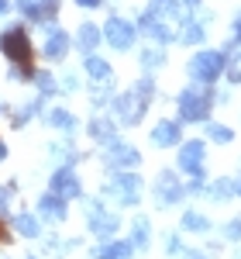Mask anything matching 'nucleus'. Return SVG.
I'll return each instance as SVG.
<instances>
[{"mask_svg": "<svg viewBox=\"0 0 241 259\" xmlns=\"http://www.w3.org/2000/svg\"><path fill=\"white\" fill-rule=\"evenodd\" d=\"M93 194L117 211H141V204L148 197V180L141 177V169H135V173H103Z\"/></svg>", "mask_w": 241, "mask_h": 259, "instance_id": "obj_1", "label": "nucleus"}, {"mask_svg": "<svg viewBox=\"0 0 241 259\" xmlns=\"http://www.w3.org/2000/svg\"><path fill=\"white\" fill-rule=\"evenodd\" d=\"M217 104H214V87L203 83H183L179 90L172 94V114L186 124V128H203L207 121L214 118Z\"/></svg>", "mask_w": 241, "mask_h": 259, "instance_id": "obj_2", "label": "nucleus"}, {"mask_svg": "<svg viewBox=\"0 0 241 259\" xmlns=\"http://www.w3.org/2000/svg\"><path fill=\"white\" fill-rule=\"evenodd\" d=\"M80 207V221H83V232L90 239H114V235H124V211L110 207L107 200H100L97 194H86L83 200H76Z\"/></svg>", "mask_w": 241, "mask_h": 259, "instance_id": "obj_3", "label": "nucleus"}, {"mask_svg": "<svg viewBox=\"0 0 241 259\" xmlns=\"http://www.w3.org/2000/svg\"><path fill=\"white\" fill-rule=\"evenodd\" d=\"M183 73L190 83H203V87H221L224 73H227V52L221 45H203L193 49L190 59L183 62Z\"/></svg>", "mask_w": 241, "mask_h": 259, "instance_id": "obj_4", "label": "nucleus"}, {"mask_svg": "<svg viewBox=\"0 0 241 259\" xmlns=\"http://www.w3.org/2000/svg\"><path fill=\"white\" fill-rule=\"evenodd\" d=\"M148 200L155 211H179L186 207V177H179L176 166H159L148 180Z\"/></svg>", "mask_w": 241, "mask_h": 259, "instance_id": "obj_5", "label": "nucleus"}, {"mask_svg": "<svg viewBox=\"0 0 241 259\" xmlns=\"http://www.w3.org/2000/svg\"><path fill=\"white\" fill-rule=\"evenodd\" d=\"M0 59L4 62H35L38 59V41L31 35V24L7 21L0 24Z\"/></svg>", "mask_w": 241, "mask_h": 259, "instance_id": "obj_6", "label": "nucleus"}, {"mask_svg": "<svg viewBox=\"0 0 241 259\" xmlns=\"http://www.w3.org/2000/svg\"><path fill=\"white\" fill-rule=\"evenodd\" d=\"M100 28H103V49H110L114 56H131L141 45L135 18H128V14H120V11H110Z\"/></svg>", "mask_w": 241, "mask_h": 259, "instance_id": "obj_7", "label": "nucleus"}, {"mask_svg": "<svg viewBox=\"0 0 241 259\" xmlns=\"http://www.w3.org/2000/svg\"><path fill=\"white\" fill-rule=\"evenodd\" d=\"M172 166L179 169V177H210V145L203 135H186L179 149L172 152Z\"/></svg>", "mask_w": 241, "mask_h": 259, "instance_id": "obj_8", "label": "nucleus"}, {"mask_svg": "<svg viewBox=\"0 0 241 259\" xmlns=\"http://www.w3.org/2000/svg\"><path fill=\"white\" fill-rule=\"evenodd\" d=\"M97 166H100V173H135L145 166V152H141L138 142L117 139L97 152Z\"/></svg>", "mask_w": 241, "mask_h": 259, "instance_id": "obj_9", "label": "nucleus"}, {"mask_svg": "<svg viewBox=\"0 0 241 259\" xmlns=\"http://www.w3.org/2000/svg\"><path fill=\"white\" fill-rule=\"evenodd\" d=\"M148 114H152V104L145 97H138L131 87H120L117 94H114V100H110V118L117 121L124 132L141 128V124L148 121Z\"/></svg>", "mask_w": 241, "mask_h": 259, "instance_id": "obj_10", "label": "nucleus"}, {"mask_svg": "<svg viewBox=\"0 0 241 259\" xmlns=\"http://www.w3.org/2000/svg\"><path fill=\"white\" fill-rule=\"evenodd\" d=\"M76 49H73V31L69 28H62V24H48V28H41V38H38V59L41 66H52V69H59L69 62Z\"/></svg>", "mask_w": 241, "mask_h": 259, "instance_id": "obj_11", "label": "nucleus"}, {"mask_svg": "<svg viewBox=\"0 0 241 259\" xmlns=\"http://www.w3.org/2000/svg\"><path fill=\"white\" fill-rule=\"evenodd\" d=\"M45 190H52L55 197L69 200V204H76V200H83L90 194L80 166H52L48 177H45Z\"/></svg>", "mask_w": 241, "mask_h": 259, "instance_id": "obj_12", "label": "nucleus"}, {"mask_svg": "<svg viewBox=\"0 0 241 259\" xmlns=\"http://www.w3.org/2000/svg\"><path fill=\"white\" fill-rule=\"evenodd\" d=\"M41 124H45L52 135H59V139H80L83 135L80 111L69 107L66 100H52V104L45 107V114H41Z\"/></svg>", "mask_w": 241, "mask_h": 259, "instance_id": "obj_13", "label": "nucleus"}, {"mask_svg": "<svg viewBox=\"0 0 241 259\" xmlns=\"http://www.w3.org/2000/svg\"><path fill=\"white\" fill-rule=\"evenodd\" d=\"M145 139H148V149H155V152H176L179 142L186 139V124L176 114H162L148 124Z\"/></svg>", "mask_w": 241, "mask_h": 259, "instance_id": "obj_14", "label": "nucleus"}, {"mask_svg": "<svg viewBox=\"0 0 241 259\" xmlns=\"http://www.w3.org/2000/svg\"><path fill=\"white\" fill-rule=\"evenodd\" d=\"M83 139L90 142V149H93V152H100V149H107V145H110V142L124 139V128L110 118V111L86 114V118H83Z\"/></svg>", "mask_w": 241, "mask_h": 259, "instance_id": "obj_15", "label": "nucleus"}, {"mask_svg": "<svg viewBox=\"0 0 241 259\" xmlns=\"http://www.w3.org/2000/svg\"><path fill=\"white\" fill-rule=\"evenodd\" d=\"M62 4L66 0H14V14L31 28H48V24H59Z\"/></svg>", "mask_w": 241, "mask_h": 259, "instance_id": "obj_16", "label": "nucleus"}, {"mask_svg": "<svg viewBox=\"0 0 241 259\" xmlns=\"http://www.w3.org/2000/svg\"><path fill=\"white\" fill-rule=\"evenodd\" d=\"M45 156L52 166H86L93 159L86 149H80V139H59V135L45 142Z\"/></svg>", "mask_w": 241, "mask_h": 259, "instance_id": "obj_17", "label": "nucleus"}, {"mask_svg": "<svg viewBox=\"0 0 241 259\" xmlns=\"http://www.w3.org/2000/svg\"><path fill=\"white\" fill-rule=\"evenodd\" d=\"M31 207H35V214L45 221V228H62L66 221L73 218V204L62 200V197H55L52 190H41Z\"/></svg>", "mask_w": 241, "mask_h": 259, "instance_id": "obj_18", "label": "nucleus"}, {"mask_svg": "<svg viewBox=\"0 0 241 259\" xmlns=\"http://www.w3.org/2000/svg\"><path fill=\"white\" fill-rule=\"evenodd\" d=\"M135 24H138L141 41H152V45H162V49H172V45H176V28L165 24V21H159L155 14H148L145 7L135 14Z\"/></svg>", "mask_w": 241, "mask_h": 259, "instance_id": "obj_19", "label": "nucleus"}, {"mask_svg": "<svg viewBox=\"0 0 241 259\" xmlns=\"http://www.w3.org/2000/svg\"><path fill=\"white\" fill-rule=\"evenodd\" d=\"M80 73H83V83H86V87H114V83H117V69H114V62L107 59L103 52L83 56Z\"/></svg>", "mask_w": 241, "mask_h": 259, "instance_id": "obj_20", "label": "nucleus"}, {"mask_svg": "<svg viewBox=\"0 0 241 259\" xmlns=\"http://www.w3.org/2000/svg\"><path fill=\"white\" fill-rule=\"evenodd\" d=\"M124 239L135 245V252H138V256H145V252L155 245V221H152V214L135 211L131 218L124 221Z\"/></svg>", "mask_w": 241, "mask_h": 259, "instance_id": "obj_21", "label": "nucleus"}, {"mask_svg": "<svg viewBox=\"0 0 241 259\" xmlns=\"http://www.w3.org/2000/svg\"><path fill=\"white\" fill-rule=\"evenodd\" d=\"M176 228H179L186 239H207V235H214V218L203 211V207H197V204H186V207H179V218H176Z\"/></svg>", "mask_w": 241, "mask_h": 259, "instance_id": "obj_22", "label": "nucleus"}, {"mask_svg": "<svg viewBox=\"0 0 241 259\" xmlns=\"http://www.w3.org/2000/svg\"><path fill=\"white\" fill-rule=\"evenodd\" d=\"M45 107H48V100H45V97H38V94H31V97L18 100V104L11 107V114H7V128H11V132H24L28 124L41 121Z\"/></svg>", "mask_w": 241, "mask_h": 259, "instance_id": "obj_23", "label": "nucleus"}, {"mask_svg": "<svg viewBox=\"0 0 241 259\" xmlns=\"http://www.w3.org/2000/svg\"><path fill=\"white\" fill-rule=\"evenodd\" d=\"M11 232H14L18 242H38L41 235H45V221L35 214V207L21 204L18 211L11 214Z\"/></svg>", "mask_w": 241, "mask_h": 259, "instance_id": "obj_24", "label": "nucleus"}, {"mask_svg": "<svg viewBox=\"0 0 241 259\" xmlns=\"http://www.w3.org/2000/svg\"><path fill=\"white\" fill-rule=\"evenodd\" d=\"M176 45H179V49H190V52H193V49H203V45H210V28L190 11V14L179 21V28H176Z\"/></svg>", "mask_w": 241, "mask_h": 259, "instance_id": "obj_25", "label": "nucleus"}, {"mask_svg": "<svg viewBox=\"0 0 241 259\" xmlns=\"http://www.w3.org/2000/svg\"><path fill=\"white\" fill-rule=\"evenodd\" d=\"M135 245L124 239V235H114V239H93L86 245V259H135Z\"/></svg>", "mask_w": 241, "mask_h": 259, "instance_id": "obj_26", "label": "nucleus"}, {"mask_svg": "<svg viewBox=\"0 0 241 259\" xmlns=\"http://www.w3.org/2000/svg\"><path fill=\"white\" fill-rule=\"evenodd\" d=\"M73 49H76V56H93V52H100L103 49V28L100 21H86L83 18L76 24V31H73Z\"/></svg>", "mask_w": 241, "mask_h": 259, "instance_id": "obj_27", "label": "nucleus"}, {"mask_svg": "<svg viewBox=\"0 0 241 259\" xmlns=\"http://www.w3.org/2000/svg\"><path fill=\"white\" fill-rule=\"evenodd\" d=\"M135 62H138V73H155L159 76L162 69L169 66V49L152 45V41H141L138 49H135Z\"/></svg>", "mask_w": 241, "mask_h": 259, "instance_id": "obj_28", "label": "nucleus"}, {"mask_svg": "<svg viewBox=\"0 0 241 259\" xmlns=\"http://www.w3.org/2000/svg\"><path fill=\"white\" fill-rule=\"evenodd\" d=\"M207 204H214V207H227V204H234L238 194H234V177L231 173H221V177H210L207 180V194H203Z\"/></svg>", "mask_w": 241, "mask_h": 259, "instance_id": "obj_29", "label": "nucleus"}, {"mask_svg": "<svg viewBox=\"0 0 241 259\" xmlns=\"http://www.w3.org/2000/svg\"><path fill=\"white\" fill-rule=\"evenodd\" d=\"M21 190H24V180H21V177L0 180V225H11V214L18 211Z\"/></svg>", "mask_w": 241, "mask_h": 259, "instance_id": "obj_30", "label": "nucleus"}, {"mask_svg": "<svg viewBox=\"0 0 241 259\" xmlns=\"http://www.w3.org/2000/svg\"><path fill=\"white\" fill-rule=\"evenodd\" d=\"M145 11L155 14L159 21H165V24H172V28H179V21L190 14L183 7V0H145Z\"/></svg>", "mask_w": 241, "mask_h": 259, "instance_id": "obj_31", "label": "nucleus"}, {"mask_svg": "<svg viewBox=\"0 0 241 259\" xmlns=\"http://www.w3.org/2000/svg\"><path fill=\"white\" fill-rule=\"evenodd\" d=\"M203 139H207V145L214 149H227V145H234L238 142V128L234 124H227V121H217V118H210L207 124H203Z\"/></svg>", "mask_w": 241, "mask_h": 259, "instance_id": "obj_32", "label": "nucleus"}, {"mask_svg": "<svg viewBox=\"0 0 241 259\" xmlns=\"http://www.w3.org/2000/svg\"><path fill=\"white\" fill-rule=\"evenodd\" d=\"M55 73H59V100L80 97L83 87H86V83H83L80 66H69V62H66V66H59V69H55Z\"/></svg>", "mask_w": 241, "mask_h": 259, "instance_id": "obj_33", "label": "nucleus"}, {"mask_svg": "<svg viewBox=\"0 0 241 259\" xmlns=\"http://www.w3.org/2000/svg\"><path fill=\"white\" fill-rule=\"evenodd\" d=\"M31 94L45 97L48 104H52V100H59V73H55L52 66H38L35 83H31Z\"/></svg>", "mask_w": 241, "mask_h": 259, "instance_id": "obj_34", "label": "nucleus"}, {"mask_svg": "<svg viewBox=\"0 0 241 259\" xmlns=\"http://www.w3.org/2000/svg\"><path fill=\"white\" fill-rule=\"evenodd\" d=\"M120 87H83V97H86V111L90 114H100V111H110V100Z\"/></svg>", "mask_w": 241, "mask_h": 259, "instance_id": "obj_35", "label": "nucleus"}, {"mask_svg": "<svg viewBox=\"0 0 241 259\" xmlns=\"http://www.w3.org/2000/svg\"><path fill=\"white\" fill-rule=\"evenodd\" d=\"M128 87H131L138 97H145L152 107H155V104L165 97V94H162V83H159V76H155V73H138V76L128 83Z\"/></svg>", "mask_w": 241, "mask_h": 259, "instance_id": "obj_36", "label": "nucleus"}, {"mask_svg": "<svg viewBox=\"0 0 241 259\" xmlns=\"http://www.w3.org/2000/svg\"><path fill=\"white\" fill-rule=\"evenodd\" d=\"M38 256L41 259H66V235L59 228H45V235L38 239Z\"/></svg>", "mask_w": 241, "mask_h": 259, "instance_id": "obj_37", "label": "nucleus"}, {"mask_svg": "<svg viewBox=\"0 0 241 259\" xmlns=\"http://www.w3.org/2000/svg\"><path fill=\"white\" fill-rule=\"evenodd\" d=\"M38 73V62H4V80L14 87H31Z\"/></svg>", "mask_w": 241, "mask_h": 259, "instance_id": "obj_38", "label": "nucleus"}, {"mask_svg": "<svg viewBox=\"0 0 241 259\" xmlns=\"http://www.w3.org/2000/svg\"><path fill=\"white\" fill-rule=\"evenodd\" d=\"M159 242H162V256L165 259H183V252L190 249L186 245V235H183L179 228H165L159 235Z\"/></svg>", "mask_w": 241, "mask_h": 259, "instance_id": "obj_39", "label": "nucleus"}, {"mask_svg": "<svg viewBox=\"0 0 241 259\" xmlns=\"http://www.w3.org/2000/svg\"><path fill=\"white\" fill-rule=\"evenodd\" d=\"M214 235L224 242V245H231V249H241V214H227V218L214 228Z\"/></svg>", "mask_w": 241, "mask_h": 259, "instance_id": "obj_40", "label": "nucleus"}, {"mask_svg": "<svg viewBox=\"0 0 241 259\" xmlns=\"http://www.w3.org/2000/svg\"><path fill=\"white\" fill-rule=\"evenodd\" d=\"M221 49L227 52V56H231L234 49H241V7L231 14V21H227V38L221 41Z\"/></svg>", "mask_w": 241, "mask_h": 259, "instance_id": "obj_41", "label": "nucleus"}, {"mask_svg": "<svg viewBox=\"0 0 241 259\" xmlns=\"http://www.w3.org/2000/svg\"><path fill=\"white\" fill-rule=\"evenodd\" d=\"M224 83H231L234 90H241V49H234L227 56V73H224Z\"/></svg>", "mask_w": 241, "mask_h": 259, "instance_id": "obj_42", "label": "nucleus"}, {"mask_svg": "<svg viewBox=\"0 0 241 259\" xmlns=\"http://www.w3.org/2000/svg\"><path fill=\"white\" fill-rule=\"evenodd\" d=\"M207 180L210 177H190L186 180V197L190 200H203V194H207Z\"/></svg>", "mask_w": 241, "mask_h": 259, "instance_id": "obj_43", "label": "nucleus"}, {"mask_svg": "<svg viewBox=\"0 0 241 259\" xmlns=\"http://www.w3.org/2000/svg\"><path fill=\"white\" fill-rule=\"evenodd\" d=\"M214 104H217V107H231V104H234V87H231V83L214 87Z\"/></svg>", "mask_w": 241, "mask_h": 259, "instance_id": "obj_44", "label": "nucleus"}, {"mask_svg": "<svg viewBox=\"0 0 241 259\" xmlns=\"http://www.w3.org/2000/svg\"><path fill=\"white\" fill-rule=\"evenodd\" d=\"M73 7H80L83 14H93V11H103L107 0H73Z\"/></svg>", "mask_w": 241, "mask_h": 259, "instance_id": "obj_45", "label": "nucleus"}, {"mask_svg": "<svg viewBox=\"0 0 241 259\" xmlns=\"http://www.w3.org/2000/svg\"><path fill=\"white\" fill-rule=\"evenodd\" d=\"M224 249H227V245H224L217 235H207V242H203V252H207V256H221Z\"/></svg>", "mask_w": 241, "mask_h": 259, "instance_id": "obj_46", "label": "nucleus"}, {"mask_svg": "<svg viewBox=\"0 0 241 259\" xmlns=\"http://www.w3.org/2000/svg\"><path fill=\"white\" fill-rule=\"evenodd\" d=\"M14 232H11V225H0V249H7V245H14Z\"/></svg>", "mask_w": 241, "mask_h": 259, "instance_id": "obj_47", "label": "nucleus"}, {"mask_svg": "<svg viewBox=\"0 0 241 259\" xmlns=\"http://www.w3.org/2000/svg\"><path fill=\"white\" fill-rule=\"evenodd\" d=\"M11 162V142L4 139V132H0V166H7Z\"/></svg>", "mask_w": 241, "mask_h": 259, "instance_id": "obj_48", "label": "nucleus"}, {"mask_svg": "<svg viewBox=\"0 0 241 259\" xmlns=\"http://www.w3.org/2000/svg\"><path fill=\"white\" fill-rule=\"evenodd\" d=\"M183 259H214V256H207V252H203V245H190V249L183 252Z\"/></svg>", "mask_w": 241, "mask_h": 259, "instance_id": "obj_49", "label": "nucleus"}, {"mask_svg": "<svg viewBox=\"0 0 241 259\" xmlns=\"http://www.w3.org/2000/svg\"><path fill=\"white\" fill-rule=\"evenodd\" d=\"M14 14V0H0V21H11Z\"/></svg>", "mask_w": 241, "mask_h": 259, "instance_id": "obj_50", "label": "nucleus"}, {"mask_svg": "<svg viewBox=\"0 0 241 259\" xmlns=\"http://www.w3.org/2000/svg\"><path fill=\"white\" fill-rule=\"evenodd\" d=\"M11 107H14L11 100H7V97H0V121H7V114H11Z\"/></svg>", "mask_w": 241, "mask_h": 259, "instance_id": "obj_51", "label": "nucleus"}, {"mask_svg": "<svg viewBox=\"0 0 241 259\" xmlns=\"http://www.w3.org/2000/svg\"><path fill=\"white\" fill-rule=\"evenodd\" d=\"M203 4H207V0H183V7H186V11H200Z\"/></svg>", "mask_w": 241, "mask_h": 259, "instance_id": "obj_52", "label": "nucleus"}, {"mask_svg": "<svg viewBox=\"0 0 241 259\" xmlns=\"http://www.w3.org/2000/svg\"><path fill=\"white\" fill-rule=\"evenodd\" d=\"M234 194H238V200H241V173H234Z\"/></svg>", "mask_w": 241, "mask_h": 259, "instance_id": "obj_53", "label": "nucleus"}, {"mask_svg": "<svg viewBox=\"0 0 241 259\" xmlns=\"http://www.w3.org/2000/svg\"><path fill=\"white\" fill-rule=\"evenodd\" d=\"M21 259H41V256H38V252H24Z\"/></svg>", "mask_w": 241, "mask_h": 259, "instance_id": "obj_54", "label": "nucleus"}, {"mask_svg": "<svg viewBox=\"0 0 241 259\" xmlns=\"http://www.w3.org/2000/svg\"><path fill=\"white\" fill-rule=\"evenodd\" d=\"M0 259H11V256H7V252H4V249H0Z\"/></svg>", "mask_w": 241, "mask_h": 259, "instance_id": "obj_55", "label": "nucleus"}, {"mask_svg": "<svg viewBox=\"0 0 241 259\" xmlns=\"http://www.w3.org/2000/svg\"><path fill=\"white\" fill-rule=\"evenodd\" d=\"M234 259H241V249H238V252H234Z\"/></svg>", "mask_w": 241, "mask_h": 259, "instance_id": "obj_56", "label": "nucleus"}, {"mask_svg": "<svg viewBox=\"0 0 241 259\" xmlns=\"http://www.w3.org/2000/svg\"><path fill=\"white\" fill-rule=\"evenodd\" d=\"M238 173H241V156H238Z\"/></svg>", "mask_w": 241, "mask_h": 259, "instance_id": "obj_57", "label": "nucleus"}, {"mask_svg": "<svg viewBox=\"0 0 241 259\" xmlns=\"http://www.w3.org/2000/svg\"><path fill=\"white\" fill-rule=\"evenodd\" d=\"M238 124H241V111H238Z\"/></svg>", "mask_w": 241, "mask_h": 259, "instance_id": "obj_58", "label": "nucleus"}]
</instances>
